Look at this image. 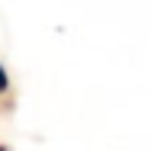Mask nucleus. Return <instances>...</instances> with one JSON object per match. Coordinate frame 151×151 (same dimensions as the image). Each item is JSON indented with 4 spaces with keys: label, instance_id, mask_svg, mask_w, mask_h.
<instances>
[{
    "label": "nucleus",
    "instance_id": "obj_1",
    "mask_svg": "<svg viewBox=\"0 0 151 151\" xmlns=\"http://www.w3.org/2000/svg\"><path fill=\"white\" fill-rule=\"evenodd\" d=\"M10 87V77H6V71H3V64H0V93Z\"/></svg>",
    "mask_w": 151,
    "mask_h": 151
},
{
    "label": "nucleus",
    "instance_id": "obj_2",
    "mask_svg": "<svg viewBox=\"0 0 151 151\" xmlns=\"http://www.w3.org/2000/svg\"><path fill=\"white\" fill-rule=\"evenodd\" d=\"M0 151H6V145H0Z\"/></svg>",
    "mask_w": 151,
    "mask_h": 151
}]
</instances>
